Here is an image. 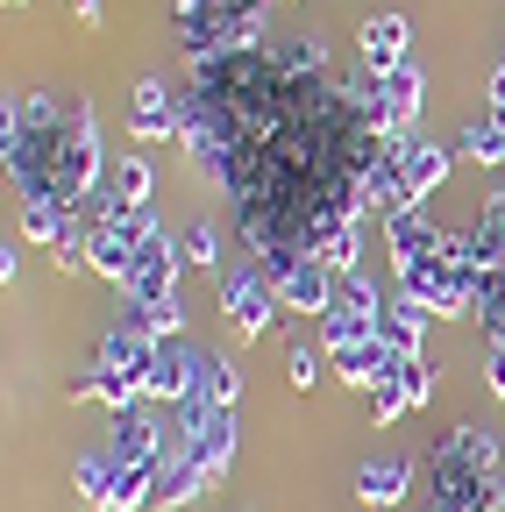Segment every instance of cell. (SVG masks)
<instances>
[{"instance_id":"e0dca14e","label":"cell","mask_w":505,"mask_h":512,"mask_svg":"<svg viewBox=\"0 0 505 512\" xmlns=\"http://www.w3.org/2000/svg\"><path fill=\"white\" fill-rule=\"evenodd\" d=\"M413 484H420L413 463H363V470H356V498H363L370 512H399V505L413 498Z\"/></svg>"},{"instance_id":"4fadbf2b","label":"cell","mask_w":505,"mask_h":512,"mask_svg":"<svg viewBox=\"0 0 505 512\" xmlns=\"http://www.w3.org/2000/svg\"><path fill=\"white\" fill-rule=\"evenodd\" d=\"M356 57H363V72H392V64L413 57V22L406 15H370L356 29Z\"/></svg>"},{"instance_id":"8fae6325","label":"cell","mask_w":505,"mask_h":512,"mask_svg":"<svg viewBox=\"0 0 505 512\" xmlns=\"http://www.w3.org/2000/svg\"><path fill=\"white\" fill-rule=\"evenodd\" d=\"M129 143H178V93L164 79L129 86Z\"/></svg>"},{"instance_id":"44dd1931","label":"cell","mask_w":505,"mask_h":512,"mask_svg":"<svg viewBox=\"0 0 505 512\" xmlns=\"http://www.w3.org/2000/svg\"><path fill=\"white\" fill-rule=\"evenodd\" d=\"M200 399H207V406H221V413H242V370H235L228 356H214V363H207Z\"/></svg>"},{"instance_id":"3957f363","label":"cell","mask_w":505,"mask_h":512,"mask_svg":"<svg viewBox=\"0 0 505 512\" xmlns=\"http://www.w3.org/2000/svg\"><path fill=\"white\" fill-rule=\"evenodd\" d=\"M207 349H193V342H157V363H150V384H143V392H150V406H185V399H193L200 392V384H207Z\"/></svg>"},{"instance_id":"484cf974","label":"cell","mask_w":505,"mask_h":512,"mask_svg":"<svg viewBox=\"0 0 505 512\" xmlns=\"http://www.w3.org/2000/svg\"><path fill=\"white\" fill-rule=\"evenodd\" d=\"M22 278V249H15V235L8 242H0V285H15Z\"/></svg>"},{"instance_id":"30bf717a","label":"cell","mask_w":505,"mask_h":512,"mask_svg":"<svg viewBox=\"0 0 505 512\" xmlns=\"http://www.w3.org/2000/svg\"><path fill=\"white\" fill-rule=\"evenodd\" d=\"M178 271H185V256H178V242L157 228L143 249H136V271H129V299H150V306H164V299H178Z\"/></svg>"},{"instance_id":"52a82bcc","label":"cell","mask_w":505,"mask_h":512,"mask_svg":"<svg viewBox=\"0 0 505 512\" xmlns=\"http://www.w3.org/2000/svg\"><path fill=\"white\" fill-rule=\"evenodd\" d=\"M164 448H171V427L150 413V399L114 413V427H107V456L114 463H164Z\"/></svg>"},{"instance_id":"4316f807","label":"cell","mask_w":505,"mask_h":512,"mask_svg":"<svg viewBox=\"0 0 505 512\" xmlns=\"http://www.w3.org/2000/svg\"><path fill=\"white\" fill-rule=\"evenodd\" d=\"M484 384L505 399V342H491V363H484Z\"/></svg>"},{"instance_id":"9a60e30c","label":"cell","mask_w":505,"mask_h":512,"mask_svg":"<svg viewBox=\"0 0 505 512\" xmlns=\"http://www.w3.org/2000/svg\"><path fill=\"white\" fill-rule=\"evenodd\" d=\"M427 328H434V313H427L413 292H392V299H385V320H377V335H385L399 356H427Z\"/></svg>"},{"instance_id":"9c48e42d","label":"cell","mask_w":505,"mask_h":512,"mask_svg":"<svg viewBox=\"0 0 505 512\" xmlns=\"http://www.w3.org/2000/svg\"><path fill=\"white\" fill-rule=\"evenodd\" d=\"M271 285H278V306H285V313H306V320H321V313L335 306V285H342V278L321 264V256H292V264H285Z\"/></svg>"},{"instance_id":"d6986e66","label":"cell","mask_w":505,"mask_h":512,"mask_svg":"<svg viewBox=\"0 0 505 512\" xmlns=\"http://www.w3.org/2000/svg\"><path fill=\"white\" fill-rule=\"evenodd\" d=\"M114 320H129V328H136V335H150V342H178V335H185V306H178V299L150 306V299H129V292H121Z\"/></svg>"},{"instance_id":"6da1fadb","label":"cell","mask_w":505,"mask_h":512,"mask_svg":"<svg viewBox=\"0 0 505 512\" xmlns=\"http://www.w3.org/2000/svg\"><path fill=\"white\" fill-rule=\"evenodd\" d=\"M214 299H221V313H228V328L242 335V342H257V335H271L278 328V285L264 278V264H249V256H235V264H221L214 271Z\"/></svg>"},{"instance_id":"7a4b0ae2","label":"cell","mask_w":505,"mask_h":512,"mask_svg":"<svg viewBox=\"0 0 505 512\" xmlns=\"http://www.w3.org/2000/svg\"><path fill=\"white\" fill-rule=\"evenodd\" d=\"M399 292H413L434 320H477V292H470V278L449 264V256H427V264L399 271Z\"/></svg>"},{"instance_id":"83f0119b","label":"cell","mask_w":505,"mask_h":512,"mask_svg":"<svg viewBox=\"0 0 505 512\" xmlns=\"http://www.w3.org/2000/svg\"><path fill=\"white\" fill-rule=\"evenodd\" d=\"M72 15H79L86 29H100V22H107V0H72Z\"/></svg>"},{"instance_id":"5bb4252c","label":"cell","mask_w":505,"mask_h":512,"mask_svg":"<svg viewBox=\"0 0 505 512\" xmlns=\"http://www.w3.org/2000/svg\"><path fill=\"white\" fill-rule=\"evenodd\" d=\"M150 192H157V164H150L143 150H129V157H114V164H107V214H129V207H157Z\"/></svg>"},{"instance_id":"8992f818","label":"cell","mask_w":505,"mask_h":512,"mask_svg":"<svg viewBox=\"0 0 505 512\" xmlns=\"http://www.w3.org/2000/svg\"><path fill=\"white\" fill-rule=\"evenodd\" d=\"M377 86H385V143L420 136V107H427V72H420V57L392 64V72H377Z\"/></svg>"},{"instance_id":"7402d4cb","label":"cell","mask_w":505,"mask_h":512,"mask_svg":"<svg viewBox=\"0 0 505 512\" xmlns=\"http://www.w3.org/2000/svg\"><path fill=\"white\" fill-rule=\"evenodd\" d=\"M178 256H185V264H200V271H221L228 264V256H221V228L214 221H193V228L178 235Z\"/></svg>"},{"instance_id":"d4e9b609","label":"cell","mask_w":505,"mask_h":512,"mask_svg":"<svg viewBox=\"0 0 505 512\" xmlns=\"http://www.w3.org/2000/svg\"><path fill=\"white\" fill-rule=\"evenodd\" d=\"M484 114H505V57L491 64V86H484Z\"/></svg>"},{"instance_id":"2e32d148","label":"cell","mask_w":505,"mask_h":512,"mask_svg":"<svg viewBox=\"0 0 505 512\" xmlns=\"http://www.w3.org/2000/svg\"><path fill=\"white\" fill-rule=\"evenodd\" d=\"M93 363H107V370H129V377H143L150 384V363H157V342L150 335H136L129 320H114V328L93 342ZM150 399V392H143Z\"/></svg>"},{"instance_id":"ffe728a7","label":"cell","mask_w":505,"mask_h":512,"mask_svg":"<svg viewBox=\"0 0 505 512\" xmlns=\"http://www.w3.org/2000/svg\"><path fill=\"white\" fill-rule=\"evenodd\" d=\"M114 477H121L114 456H79V463H72V491H79V505H86V512H114Z\"/></svg>"},{"instance_id":"603a6c76","label":"cell","mask_w":505,"mask_h":512,"mask_svg":"<svg viewBox=\"0 0 505 512\" xmlns=\"http://www.w3.org/2000/svg\"><path fill=\"white\" fill-rule=\"evenodd\" d=\"M477 328H484L491 342H505V271L477 278Z\"/></svg>"},{"instance_id":"7c38bea8","label":"cell","mask_w":505,"mask_h":512,"mask_svg":"<svg viewBox=\"0 0 505 512\" xmlns=\"http://www.w3.org/2000/svg\"><path fill=\"white\" fill-rule=\"evenodd\" d=\"M456 171V150L449 143H427V136H406L399 143V185H406V207H420L427 192H441V178Z\"/></svg>"},{"instance_id":"f1b7e54d","label":"cell","mask_w":505,"mask_h":512,"mask_svg":"<svg viewBox=\"0 0 505 512\" xmlns=\"http://www.w3.org/2000/svg\"><path fill=\"white\" fill-rule=\"evenodd\" d=\"M8 8H22V0H8Z\"/></svg>"},{"instance_id":"ba28073f","label":"cell","mask_w":505,"mask_h":512,"mask_svg":"<svg viewBox=\"0 0 505 512\" xmlns=\"http://www.w3.org/2000/svg\"><path fill=\"white\" fill-rule=\"evenodd\" d=\"M441 242H449V228H434L427 207H392L385 214V256H392V278L427 264V256H441Z\"/></svg>"},{"instance_id":"cb8c5ba5","label":"cell","mask_w":505,"mask_h":512,"mask_svg":"<svg viewBox=\"0 0 505 512\" xmlns=\"http://www.w3.org/2000/svg\"><path fill=\"white\" fill-rule=\"evenodd\" d=\"M321 356H328V349H321V342H306V335L285 342V377H292V392H306V384L321 377Z\"/></svg>"},{"instance_id":"277c9868","label":"cell","mask_w":505,"mask_h":512,"mask_svg":"<svg viewBox=\"0 0 505 512\" xmlns=\"http://www.w3.org/2000/svg\"><path fill=\"white\" fill-rule=\"evenodd\" d=\"M335 363V377L349 384V392H385L392 377H406L420 356H399L385 335H370V342H356V349H342V356H328Z\"/></svg>"},{"instance_id":"5b68a950","label":"cell","mask_w":505,"mask_h":512,"mask_svg":"<svg viewBox=\"0 0 505 512\" xmlns=\"http://www.w3.org/2000/svg\"><path fill=\"white\" fill-rule=\"evenodd\" d=\"M214 484H221V477L193 456V448L171 441V448H164V463H157V498H150V505H157V512H185V505H200Z\"/></svg>"},{"instance_id":"ac0fdd59","label":"cell","mask_w":505,"mask_h":512,"mask_svg":"<svg viewBox=\"0 0 505 512\" xmlns=\"http://www.w3.org/2000/svg\"><path fill=\"white\" fill-rule=\"evenodd\" d=\"M72 399H93V406L121 413V406H143V377H129V370H107V363H93L86 377H72Z\"/></svg>"}]
</instances>
